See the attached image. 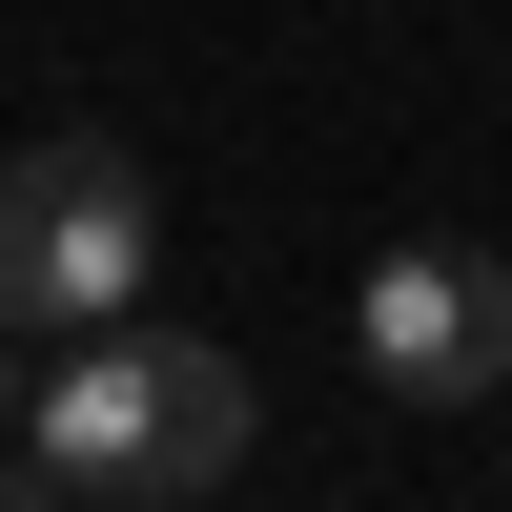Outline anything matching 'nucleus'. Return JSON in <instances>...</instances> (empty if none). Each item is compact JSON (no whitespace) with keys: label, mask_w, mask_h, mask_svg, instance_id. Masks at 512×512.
Wrapping results in <instances>:
<instances>
[{"label":"nucleus","mask_w":512,"mask_h":512,"mask_svg":"<svg viewBox=\"0 0 512 512\" xmlns=\"http://www.w3.org/2000/svg\"><path fill=\"white\" fill-rule=\"evenodd\" d=\"M144 267H164V185L103 144V123H41V144L0 164V328H21V349L123 328Z\"/></svg>","instance_id":"f257e3e1"},{"label":"nucleus","mask_w":512,"mask_h":512,"mask_svg":"<svg viewBox=\"0 0 512 512\" xmlns=\"http://www.w3.org/2000/svg\"><path fill=\"white\" fill-rule=\"evenodd\" d=\"M164 369H185V328H62L21 369L0 492H41V512H164Z\"/></svg>","instance_id":"f03ea898"},{"label":"nucleus","mask_w":512,"mask_h":512,"mask_svg":"<svg viewBox=\"0 0 512 512\" xmlns=\"http://www.w3.org/2000/svg\"><path fill=\"white\" fill-rule=\"evenodd\" d=\"M349 349H369V390H410V410L512 390V267H492V246H369Z\"/></svg>","instance_id":"7ed1b4c3"},{"label":"nucleus","mask_w":512,"mask_h":512,"mask_svg":"<svg viewBox=\"0 0 512 512\" xmlns=\"http://www.w3.org/2000/svg\"><path fill=\"white\" fill-rule=\"evenodd\" d=\"M246 431H267L246 349H185V369H164V512H185V492H226V472H246Z\"/></svg>","instance_id":"20e7f679"},{"label":"nucleus","mask_w":512,"mask_h":512,"mask_svg":"<svg viewBox=\"0 0 512 512\" xmlns=\"http://www.w3.org/2000/svg\"><path fill=\"white\" fill-rule=\"evenodd\" d=\"M0 431H21V328H0Z\"/></svg>","instance_id":"39448f33"}]
</instances>
